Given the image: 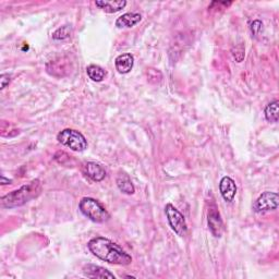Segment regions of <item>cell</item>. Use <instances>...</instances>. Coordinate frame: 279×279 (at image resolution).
Returning a JSON list of instances; mask_svg holds the SVG:
<instances>
[{
  "label": "cell",
  "instance_id": "2",
  "mask_svg": "<svg viewBox=\"0 0 279 279\" xmlns=\"http://www.w3.org/2000/svg\"><path fill=\"white\" fill-rule=\"evenodd\" d=\"M42 191V182L41 180L35 179L32 180L24 185H22L20 189L14 190L5 197L2 198V206L5 208H14L24 205L25 203L29 202L32 199L39 197Z\"/></svg>",
  "mask_w": 279,
  "mask_h": 279
},
{
  "label": "cell",
  "instance_id": "7",
  "mask_svg": "<svg viewBox=\"0 0 279 279\" xmlns=\"http://www.w3.org/2000/svg\"><path fill=\"white\" fill-rule=\"evenodd\" d=\"M207 223H208V228L210 232H212V235L216 238H221L224 232V224L222 221L221 214L218 212V209L215 205L209 207L208 215H207Z\"/></svg>",
  "mask_w": 279,
  "mask_h": 279
},
{
  "label": "cell",
  "instance_id": "15",
  "mask_svg": "<svg viewBox=\"0 0 279 279\" xmlns=\"http://www.w3.org/2000/svg\"><path fill=\"white\" fill-rule=\"evenodd\" d=\"M86 72L88 78L94 82L103 81L105 79V75H106V71H105L102 67L97 65H89L86 68Z\"/></svg>",
  "mask_w": 279,
  "mask_h": 279
},
{
  "label": "cell",
  "instance_id": "12",
  "mask_svg": "<svg viewBox=\"0 0 279 279\" xmlns=\"http://www.w3.org/2000/svg\"><path fill=\"white\" fill-rule=\"evenodd\" d=\"M142 20V16L138 12H128L120 16L116 20V26L119 28L125 27H133L137 25L139 22Z\"/></svg>",
  "mask_w": 279,
  "mask_h": 279
},
{
  "label": "cell",
  "instance_id": "16",
  "mask_svg": "<svg viewBox=\"0 0 279 279\" xmlns=\"http://www.w3.org/2000/svg\"><path fill=\"white\" fill-rule=\"evenodd\" d=\"M278 106H279V102L276 100L274 102L269 103L265 107V118L268 122L276 123L278 121L279 119Z\"/></svg>",
  "mask_w": 279,
  "mask_h": 279
},
{
  "label": "cell",
  "instance_id": "17",
  "mask_svg": "<svg viewBox=\"0 0 279 279\" xmlns=\"http://www.w3.org/2000/svg\"><path fill=\"white\" fill-rule=\"evenodd\" d=\"M72 34V27L71 25H64L61 27L57 28L56 31L52 33V39L56 41H64L69 39Z\"/></svg>",
  "mask_w": 279,
  "mask_h": 279
},
{
  "label": "cell",
  "instance_id": "18",
  "mask_svg": "<svg viewBox=\"0 0 279 279\" xmlns=\"http://www.w3.org/2000/svg\"><path fill=\"white\" fill-rule=\"evenodd\" d=\"M262 26H263V23H262L261 21H259V20L253 21V22H252V24H251V26H250L252 34H253V35H258V34L261 32Z\"/></svg>",
  "mask_w": 279,
  "mask_h": 279
},
{
  "label": "cell",
  "instance_id": "10",
  "mask_svg": "<svg viewBox=\"0 0 279 279\" xmlns=\"http://www.w3.org/2000/svg\"><path fill=\"white\" fill-rule=\"evenodd\" d=\"M85 175L95 182H101L106 177V171L100 164L88 162L85 165Z\"/></svg>",
  "mask_w": 279,
  "mask_h": 279
},
{
  "label": "cell",
  "instance_id": "8",
  "mask_svg": "<svg viewBox=\"0 0 279 279\" xmlns=\"http://www.w3.org/2000/svg\"><path fill=\"white\" fill-rule=\"evenodd\" d=\"M220 191L224 200L228 203H231L236 198L237 194V185L235 180L230 177H224L220 182Z\"/></svg>",
  "mask_w": 279,
  "mask_h": 279
},
{
  "label": "cell",
  "instance_id": "19",
  "mask_svg": "<svg viewBox=\"0 0 279 279\" xmlns=\"http://www.w3.org/2000/svg\"><path fill=\"white\" fill-rule=\"evenodd\" d=\"M11 81V75L8 73H3L0 75V88L4 89L7 85H9V83Z\"/></svg>",
  "mask_w": 279,
  "mask_h": 279
},
{
  "label": "cell",
  "instance_id": "1",
  "mask_svg": "<svg viewBox=\"0 0 279 279\" xmlns=\"http://www.w3.org/2000/svg\"><path fill=\"white\" fill-rule=\"evenodd\" d=\"M87 246L96 258L109 264L126 266L132 262L130 254H128L121 246L105 237H95L90 239Z\"/></svg>",
  "mask_w": 279,
  "mask_h": 279
},
{
  "label": "cell",
  "instance_id": "5",
  "mask_svg": "<svg viewBox=\"0 0 279 279\" xmlns=\"http://www.w3.org/2000/svg\"><path fill=\"white\" fill-rule=\"evenodd\" d=\"M165 214L170 225L171 229L175 231L178 236L184 237L188 232V226L184 216L170 203L165 206Z\"/></svg>",
  "mask_w": 279,
  "mask_h": 279
},
{
  "label": "cell",
  "instance_id": "3",
  "mask_svg": "<svg viewBox=\"0 0 279 279\" xmlns=\"http://www.w3.org/2000/svg\"><path fill=\"white\" fill-rule=\"evenodd\" d=\"M79 208L83 215L94 223H106L110 218L105 207L93 198H83L79 203Z\"/></svg>",
  "mask_w": 279,
  "mask_h": 279
},
{
  "label": "cell",
  "instance_id": "20",
  "mask_svg": "<svg viewBox=\"0 0 279 279\" xmlns=\"http://www.w3.org/2000/svg\"><path fill=\"white\" fill-rule=\"evenodd\" d=\"M12 182L11 180L7 179L5 176H2V181H0V183H2L3 185H6V184H10Z\"/></svg>",
  "mask_w": 279,
  "mask_h": 279
},
{
  "label": "cell",
  "instance_id": "13",
  "mask_svg": "<svg viewBox=\"0 0 279 279\" xmlns=\"http://www.w3.org/2000/svg\"><path fill=\"white\" fill-rule=\"evenodd\" d=\"M95 5L105 12L115 13L123 9L127 6V2L126 0H117V2H114V0H111V2H108V0H97V2H95Z\"/></svg>",
  "mask_w": 279,
  "mask_h": 279
},
{
  "label": "cell",
  "instance_id": "11",
  "mask_svg": "<svg viewBox=\"0 0 279 279\" xmlns=\"http://www.w3.org/2000/svg\"><path fill=\"white\" fill-rule=\"evenodd\" d=\"M134 65V58L131 54H122L119 55L115 60L116 70L120 74H127L129 73Z\"/></svg>",
  "mask_w": 279,
  "mask_h": 279
},
{
  "label": "cell",
  "instance_id": "6",
  "mask_svg": "<svg viewBox=\"0 0 279 279\" xmlns=\"http://www.w3.org/2000/svg\"><path fill=\"white\" fill-rule=\"evenodd\" d=\"M278 193L266 191L262 193L253 203V210L255 213H265L275 210L278 207Z\"/></svg>",
  "mask_w": 279,
  "mask_h": 279
},
{
  "label": "cell",
  "instance_id": "4",
  "mask_svg": "<svg viewBox=\"0 0 279 279\" xmlns=\"http://www.w3.org/2000/svg\"><path fill=\"white\" fill-rule=\"evenodd\" d=\"M57 140L64 146L70 148L73 152H83L87 148V141L81 132L73 129H65L57 135Z\"/></svg>",
  "mask_w": 279,
  "mask_h": 279
},
{
  "label": "cell",
  "instance_id": "14",
  "mask_svg": "<svg viewBox=\"0 0 279 279\" xmlns=\"http://www.w3.org/2000/svg\"><path fill=\"white\" fill-rule=\"evenodd\" d=\"M116 183L118 189L121 191L122 193L127 194V195H131L134 193L135 189L134 185L132 183V181L129 177V175H127L126 172H120L117 179H116Z\"/></svg>",
  "mask_w": 279,
  "mask_h": 279
},
{
  "label": "cell",
  "instance_id": "9",
  "mask_svg": "<svg viewBox=\"0 0 279 279\" xmlns=\"http://www.w3.org/2000/svg\"><path fill=\"white\" fill-rule=\"evenodd\" d=\"M83 274L88 278H112L115 279V275L102 266L94 265V264H87L83 267Z\"/></svg>",
  "mask_w": 279,
  "mask_h": 279
}]
</instances>
